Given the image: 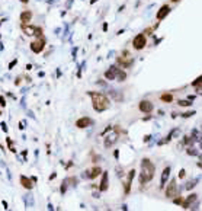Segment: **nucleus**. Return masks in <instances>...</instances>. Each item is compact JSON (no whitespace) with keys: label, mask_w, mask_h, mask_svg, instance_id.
I'll return each instance as SVG.
<instances>
[{"label":"nucleus","mask_w":202,"mask_h":211,"mask_svg":"<svg viewBox=\"0 0 202 211\" xmlns=\"http://www.w3.org/2000/svg\"><path fill=\"white\" fill-rule=\"evenodd\" d=\"M95 1H96V0H92V1H90V3H95Z\"/></svg>","instance_id":"37"},{"label":"nucleus","mask_w":202,"mask_h":211,"mask_svg":"<svg viewBox=\"0 0 202 211\" xmlns=\"http://www.w3.org/2000/svg\"><path fill=\"white\" fill-rule=\"evenodd\" d=\"M160 101H161V102H164V104H170V102H173V95H172V93H169V92H164V93H161Z\"/></svg>","instance_id":"19"},{"label":"nucleus","mask_w":202,"mask_h":211,"mask_svg":"<svg viewBox=\"0 0 202 211\" xmlns=\"http://www.w3.org/2000/svg\"><path fill=\"white\" fill-rule=\"evenodd\" d=\"M192 86L195 89H198V90H202V76H199L196 80L192 82Z\"/></svg>","instance_id":"21"},{"label":"nucleus","mask_w":202,"mask_h":211,"mask_svg":"<svg viewBox=\"0 0 202 211\" xmlns=\"http://www.w3.org/2000/svg\"><path fill=\"white\" fill-rule=\"evenodd\" d=\"M92 120L89 118V117H82V118H79L77 121H76V127L77 128H87L89 125H92Z\"/></svg>","instance_id":"13"},{"label":"nucleus","mask_w":202,"mask_h":211,"mask_svg":"<svg viewBox=\"0 0 202 211\" xmlns=\"http://www.w3.org/2000/svg\"><path fill=\"white\" fill-rule=\"evenodd\" d=\"M108 188H109V173H108L106 170H103V173H102L101 185H99V189L103 192V191H106Z\"/></svg>","instance_id":"11"},{"label":"nucleus","mask_w":202,"mask_h":211,"mask_svg":"<svg viewBox=\"0 0 202 211\" xmlns=\"http://www.w3.org/2000/svg\"><path fill=\"white\" fill-rule=\"evenodd\" d=\"M173 202H174V204H179V205H182V202H183V196H176V198L173 199Z\"/></svg>","instance_id":"25"},{"label":"nucleus","mask_w":202,"mask_h":211,"mask_svg":"<svg viewBox=\"0 0 202 211\" xmlns=\"http://www.w3.org/2000/svg\"><path fill=\"white\" fill-rule=\"evenodd\" d=\"M118 140V134L117 133H111L109 136H106L105 137V140H103V146L106 147V149H111L115 143Z\"/></svg>","instance_id":"6"},{"label":"nucleus","mask_w":202,"mask_h":211,"mask_svg":"<svg viewBox=\"0 0 202 211\" xmlns=\"http://www.w3.org/2000/svg\"><path fill=\"white\" fill-rule=\"evenodd\" d=\"M186 152H188V154H190V156H196V154H198V152L193 150V149H188Z\"/></svg>","instance_id":"28"},{"label":"nucleus","mask_w":202,"mask_h":211,"mask_svg":"<svg viewBox=\"0 0 202 211\" xmlns=\"http://www.w3.org/2000/svg\"><path fill=\"white\" fill-rule=\"evenodd\" d=\"M22 31L25 32V35L32 36V35H34V32H35V28H34V26H28V25L25 23V25H22Z\"/></svg>","instance_id":"20"},{"label":"nucleus","mask_w":202,"mask_h":211,"mask_svg":"<svg viewBox=\"0 0 202 211\" xmlns=\"http://www.w3.org/2000/svg\"><path fill=\"white\" fill-rule=\"evenodd\" d=\"M177 105L179 106H190L192 105V102H190V99H189V101H183V99H180V101H177Z\"/></svg>","instance_id":"24"},{"label":"nucleus","mask_w":202,"mask_h":211,"mask_svg":"<svg viewBox=\"0 0 202 211\" xmlns=\"http://www.w3.org/2000/svg\"><path fill=\"white\" fill-rule=\"evenodd\" d=\"M125 79H127V73H125L124 70H121V69H119L118 74H117V80H118V82H124Z\"/></svg>","instance_id":"22"},{"label":"nucleus","mask_w":202,"mask_h":211,"mask_svg":"<svg viewBox=\"0 0 202 211\" xmlns=\"http://www.w3.org/2000/svg\"><path fill=\"white\" fill-rule=\"evenodd\" d=\"M3 207H4V208H6V210H7V208H9V207H7V202H6V201H3Z\"/></svg>","instance_id":"34"},{"label":"nucleus","mask_w":202,"mask_h":211,"mask_svg":"<svg viewBox=\"0 0 202 211\" xmlns=\"http://www.w3.org/2000/svg\"><path fill=\"white\" fill-rule=\"evenodd\" d=\"M87 95L92 98V105H93V109L96 112H103V111H106L111 106L109 99L101 92H89Z\"/></svg>","instance_id":"2"},{"label":"nucleus","mask_w":202,"mask_h":211,"mask_svg":"<svg viewBox=\"0 0 202 211\" xmlns=\"http://www.w3.org/2000/svg\"><path fill=\"white\" fill-rule=\"evenodd\" d=\"M164 194H166L167 198H174V196L179 194V188H177L176 179H172V181L169 182V185H167V188H166V191H164Z\"/></svg>","instance_id":"4"},{"label":"nucleus","mask_w":202,"mask_h":211,"mask_svg":"<svg viewBox=\"0 0 202 211\" xmlns=\"http://www.w3.org/2000/svg\"><path fill=\"white\" fill-rule=\"evenodd\" d=\"M138 109H140L141 112H144V114H150L153 111V104L150 101H141V102L138 104Z\"/></svg>","instance_id":"9"},{"label":"nucleus","mask_w":202,"mask_h":211,"mask_svg":"<svg viewBox=\"0 0 202 211\" xmlns=\"http://www.w3.org/2000/svg\"><path fill=\"white\" fill-rule=\"evenodd\" d=\"M193 114H195V111H188L185 114H182V117H183V118H189V117H192Z\"/></svg>","instance_id":"27"},{"label":"nucleus","mask_w":202,"mask_h":211,"mask_svg":"<svg viewBox=\"0 0 202 211\" xmlns=\"http://www.w3.org/2000/svg\"><path fill=\"white\" fill-rule=\"evenodd\" d=\"M170 166H167V167H164V170L161 172V178H160V189L161 188H164V185L167 183L169 181V176H170Z\"/></svg>","instance_id":"14"},{"label":"nucleus","mask_w":202,"mask_h":211,"mask_svg":"<svg viewBox=\"0 0 202 211\" xmlns=\"http://www.w3.org/2000/svg\"><path fill=\"white\" fill-rule=\"evenodd\" d=\"M20 1H22V3H28L29 0H20Z\"/></svg>","instance_id":"35"},{"label":"nucleus","mask_w":202,"mask_h":211,"mask_svg":"<svg viewBox=\"0 0 202 211\" xmlns=\"http://www.w3.org/2000/svg\"><path fill=\"white\" fill-rule=\"evenodd\" d=\"M170 10H172V9H170V6H169V4L161 6V7H160V10H159V12H157V15H156L157 20H163V19H164L169 15V13H170Z\"/></svg>","instance_id":"10"},{"label":"nucleus","mask_w":202,"mask_h":211,"mask_svg":"<svg viewBox=\"0 0 202 211\" xmlns=\"http://www.w3.org/2000/svg\"><path fill=\"white\" fill-rule=\"evenodd\" d=\"M86 175H87V178H90V179H95V178H98L99 175H102V169L99 166H95V167H92V169H87V170H86Z\"/></svg>","instance_id":"16"},{"label":"nucleus","mask_w":202,"mask_h":211,"mask_svg":"<svg viewBox=\"0 0 202 211\" xmlns=\"http://www.w3.org/2000/svg\"><path fill=\"white\" fill-rule=\"evenodd\" d=\"M16 63H17V60H13V61H12V63L9 64V69H13V66H15Z\"/></svg>","instance_id":"30"},{"label":"nucleus","mask_w":202,"mask_h":211,"mask_svg":"<svg viewBox=\"0 0 202 211\" xmlns=\"http://www.w3.org/2000/svg\"><path fill=\"white\" fill-rule=\"evenodd\" d=\"M154 172H156V166L153 165V162L150 159L144 157L141 160V173H140V178H138L140 183L144 185V183L150 182L154 178Z\"/></svg>","instance_id":"1"},{"label":"nucleus","mask_w":202,"mask_h":211,"mask_svg":"<svg viewBox=\"0 0 202 211\" xmlns=\"http://www.w3.org/2000/svg\"><path fill=\"white\" fill-rule=\"evenodd\" d=\"M193 185H196V181H189L185 188L186 189H192V188H193Z\"/></svg>","instance_id":"26"},{"label":"nucleus","mask_w":202,"mask_h":211,"mask_svg":"<svg viewBox=\"0 0 202 211\" xmlns=\"http://www.w3.org/2000/svg\"><path fill=\"white\" fill-rule=\"evenodd\" d=\"M19 181H20V185L25 188V189H32L34 188V183H32V179H29V178H26V176H20L19 178Z\"/></svg>","instance_id":"17"},{"label":"nucleus","mask_w":202,"mask_h":211,"mask_svg":"<svg viewBox=\"0 0 202 211\" xmlns=\"http://www.w3.org/2000/svg\"><path fill=\"white\" fill-rule=\"evenodd\" d=\"M201 149H202V143H201Z\"/></svg>","instance_id":"38"},{"label":"nucleus","mask_w":202,"mask_h":211,"mask_svg":"<svg viewBox=\"0 0 202 211\" xmlns=\"http://www.w3.org/2000/svg\"><path fill=\"white\" fill-rule=\"evenodd\" d=\"M20 22H22V25H25V23H28L29 20H32V10H23L22 13H20Z\"/></svg>","instance_id":"18"},{"label":"nucleus","mask_w":202,"mask_h":211,"mask_svg":"<svg viewBox=\"0 0 202 211\" xmlns=\"http://www.w3.org/2000/svg\"><path fill=\"white\" fill-rule=\"evenodd\" d=\"M146 45H147V38H146V34H138V35L132 39V47H134L135 50H138V51H140V50H143Z\"/></svg>","instance_id":"3"},{"label":"nucleus","mask_w":202,"mask_h":211,"mask_svg":"<svg viewBox=\"0 0 202 211\" xmlns=\"http://www.w3.org/2000/svg\"><path fill=\"white\" fill-rule=\"evenodd\" d=\"M196 201V194H190L186 199H183V202H182V208H185V210H188V208H190L192 207V204Z\"/></svg>","instance_id":"15"},{"label":"nucleus","mask_w":202,"mask_h":211,"mask_svg":"<svg viewBox=\"0 0 202 211\" xmlns=\"http://www.w3.org/2000/svg\"><path fill=\"white\" fill-rule=\"evenodd\" d=\"M118 67L117 66H111L108 70L105 71V79L106 80H115L117 79V74H118Z\"/></svg>","instance_id":"8"},{"label":"nucleus","mask_w":202,"mask_h":211,"mask_svg":"<svg viewBox=\"0 0 202 211\" xmlns=\"http://www.w3.org/2000/svg\"><path fill=\"white\" fill-rule=\"evenodd\" d=\"M34 35L36 36V38H44V32H42V28H35V32H34Z\"/></svg>","instance_id":"23"},{"label":"nucleus","mask_w":202,"mask_h":211,"mask_svg":"<svg viewBox=\"0 0 202 211\" xmlns=\"http://www.w3.org/2000/svg\"><path fill=\"white\" fill-rule=\"evenodd\" d=\"M1 128H3V131H7V128H6V124L1 123Z\"/></svg>","instance_id":"33"},{"label":"nucleus","mask_w":202,"mask_h":211,"mask_svg":"<svg viewBox=\"0 0 202 211\" xmlns=\"http://www.w3.org/2000/svg\"><path fill=\"white\" fill-rule=\"evenodd\" d=\"M44 48H45V39H44V38H38V39H35L34 42L31 44V50H32L35 54L42 53Z\"/></svg>","instance_id":"5"},{"label":"nucleus","mask_w":202,"mask_h":211,"mask_svg":"<svg viewBox=\"0 0 202 211\" xmlns=\"http://www.w3.org/2000/svg\"><path fill=\"white\" fill-rule=\"evenodd\" d=\"M172 1H173V3H177V1H179V0H172Z\"/></svg>","instance_id":"36"},{"label":"nucleus","mask_w":202,"mask_h":211,"mask_svg":"<svg viewBox=\"0 0 202 211\" xmlns=\"http://www.w3.org/2000/svg\"><path fill=\"white\" fill-rule=\"evenodd\" d=\"M134 176H135V170L131 169L128 172V176H127V182H124V192L125 194H130V191H131V183H132Z\"/></svg>","instance_id":"7"},{"label":"nucleus","mask_w":202,"mask_h":211,"mask_svg":"<svg viewBox=\"0 0 202 211\" xmlns=\"http://www.w3.org/2000/svg\"><path fill=\"white\" fill-rule=\"evenodd\" d=\"M118 63L122 66V67L128 69V67H131V66H132L134 60H132V58H130V55H121V57H118Z\"/></svg>","instance_id":"12"},{"label":"nucleus","mask_w":202,"mask_h":211,"mask_svg":"<svg viewBox=\"0 0 202 211\" xmlns=\"http://www.w3.org/2000/svg\"><path fill=\"white\" fill-rule=\"evenodd\" d=\"M151 31H153V28H147V29L144 31V34H151Z\"/></svg>","instance_id":"32"},{"label":"nucleus","mask_w":202,"mask_h":211,"mask_svg":"<svg viewBox=\"0 0 202 211\" xmlns=\"http://www.w3.org/2000/svg\"><path fill=\"white\" fill-rule=\"evenodd\" d=\"M185 176V169H182L180 172H179V178H183Z\"/></svg>","instance_id":"31"},{"label":"nucleus","mask_w":202,"mask_h":211,"mask_svg":"<svg viewBox=\"0 0 202 211\" xmlns=\"http://www.w3.org/2000/svg\"><path fill=\"white\" fill-rule=\"evenodd\" d=\"M0 105L1 106L6 105V101H4V98H3V96H0Z\"/></svg>","instance_id":"29"}]
</instances>
